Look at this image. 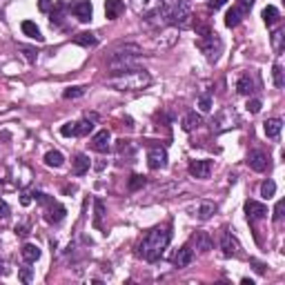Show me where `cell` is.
I'll use <instances>...</instances> for the list:
<instances>
[{"mask_svg": "<svg viewBox=\"0 0 285 285\" xmlns=\"http://www.w3.org/2000/svg\"><path fill=\"white\" fill-rule=\"evenodd\" d=\"M172 241V230L170 227H154L147 234L142 236V241L136 247V256H141L142 261H158L160 254L165 252V247L170 245Z\"/></svg>", "mask_w": 285, "mask_h": 285, "instance_id": "cell-1", "label": "cell"}, {"mask_svg": "<svg viewBox=\"0 0 285 285\" xmlns=\"http://www.w3.org/2000/svg\"><path fill=\"white\" fill-rule=\"evenodd\" d=\"M149 82H152V76H149V71L145 69H116L114 76L107 78V85L111 89H118V92H141V89L149 87Z\"/></svg>", "mask_w": 285, "mask_h": 285, "instance_id": "cell-2", "label": "cell"}, {"mask_svg": "<svg viewBox=\"0 0 285 285\" xmlns=\"http://www.w3.org/2000/svg\"><path fill=\"white\" fill-rule=\"evenodd\" d=\"M141 54H142V49L138 45H123V47H116V49L111 51L107 65H110L111 69H125V67L134 65V61H136Z\"/></svg>", "mask_w": 285, "mask_h": 285, "instance_id": "cell-3", "label": "cell"}, {"mask_svg": "<svg viewBox=\"0 0 285 285\" xmlns=\"http://www.w3.org/2000/svg\"><path fill=\"white\" fill-rule=\"evenodd\" d=\"M190 18H192V0H174L170 7V25L174 27H190Z\"/></svg>", "mask_w": 285, "mask_h": 285, "instance_id": "cell-4", "label": "cell"}, {"mask_svg": "<svg viewBox=\"0 0 285 285\" xmlns=\"http://www.w3.org/2000/svg\"><path fill=\"white\" fill-rule=\"evenodd\" d=\"M196 45H198V49L205 54V58H207L209 63H216L219 61V56L223 54V40H221V36L216 32H209L207 36H201Z\"/></svg>", "mask_w": 285, "mask_h": 285, "instance_id": "cell-5", "label": "cell"}, {"mask_svg": "<svg viewBox=\"0 0 285 285\" xmlns=\"http://www.w3.org/2000/svg\"><path fill=\"white\" fill-rule=\"evenodd\" d=\"M247 165H250V170H254V172H265L269 167L268 154L261 152V149H254V152L247 154Z\"/></svg>", "mask_w": 285, "mask_h": 285, "instance_id": "cell-6", "label": "cell"}, {"mask_svg": "<svg viewBox=\"0 0 285 285\" xmlns=\"http://www.w3.org/2000/svg\"><path fill=\"white\" fill-rule=\"evenodd\" d=\"M147 165L149 170H163L167 165V152L163 147H152L147 152Z\"/></svg>", "mask_w": 285, "mask_h": 285, "instance_id": "cell-7", "label": "cell"}, {"mask_svg": "<svg viewBox=\"0 0 285 285\" xmlns=\"http://www.w3.org/2000/svg\"><path fill=\"white\" fill-rule=\"evenodd\" d=\"M221 250H223L225 256H241V243L236 241L230 232H225L221 236Z\"/></svg>", "mask_w": 285, "mask_h": 285, "instance_id": "cell-8", "label": "cell"}, {"mask_svg": "<svg viewBox=\"0 0 285 285\" xmlns=\"http://www.w3.org/2000/svg\"><path fill=\"white\" fill-rule=\"evenodd\" d=\"M71 14L80 22H89L92 20V14H94L92 2H89V0H76V2L71 5Z\"/></svg>", "mask_w": 285, "mask_h": 285, "instance_id": "cell-9", "label": "cell"}, {"mask_svg": "<svg viewBox=\"0 0 285 285\" xmlns=\"http://www.w3.org/2000/svg\"><path fill=\"white\" fill-rule=\"evenodd\" d=\"M190 174L194 178H209V174H212V160H192L190 163Z\"/></svg>", "mask_w": 285, "mask_h": 285, "instance_id": "cell-10", "label": "cell"}, {"mask_svg": "<svg viewBox=\"0 0 285 285\" xmlns=\"http://www.w3.org/2000/svg\"><path fill=\"white\" fill-rule=\"evenodd\" d=\"M245 214L250 221H258V219H265L268 216V207L258 201H247L245 203Z\"/></svg>", "mask_w": 285, "mask_h": 285, "instance_id": "cell-11", "label": "cell"}, {"mask_svg": "<svg viewBox=\"0 0 285 285\" xmlns=\"http://www.w3.org/2000/svg\"><path fill=\"white\" fill-rule=\"evenodd\" d=\"M110 141H111V134L107 129H103V132H98L92 138V147L98 154H107L110 152Z\"/></svg>", "mask_w": 285, "mask_h": 285, "instance_id": "cell-12", "label": "cell"}, {"mask_svg": "<svg viewBox=\"0 0 285 285\" xmlns=\"http://www.w3.org/2000/svg\"><path fill=\"white\" fill-rule=\"evenodd\" d=\"M65 214H67V209L63 207L61 203H54V201H51L47 212H45V221H47V223H61V221L65 219Z\"/></svg>", "mask_w": 285, "mask_h": 285, "instance_id": "cell-13", "label": "cell"}, {"mask_svg": "<svg viewBox=\"0 0 285 285\" xmlns=\"http://www.w3.org/2000/svg\"><path fill=\"white\" fill-rule=\"evenodd\" d=\"M123 11H125V2L123 0H105V16H107V20L121 18Z\"/></svg>", "mask_w": 285, "mask_h": 285, "instance_id": "cell-14", "label": "cell"}, {"mask_svg": "<svg viewBox=\"0 0 285 285\" xmlns=\"http://www.w3.org/2000/svg\"><path fill=\"white\" fill-rule=\"evenodd\" d=\"M194 261V250L190 245H183L181 250H178V252H176V256H174V265L178 269L181 268H187V265L192 263Z\"/></svg>", "mask_w": 285, "mask_h": 285, "instance_id": "cell-15", "label": "cell"}, {"mask_svg": "<svg viewBox=\"0 0 285 285\" xmlns=\"http://www.w3.org/2000/svg\"><path fill=\"white\" fill-rule=\"evenodd\" d=\"M181 125H183V129H185V132H194V129H198V127L203 125V116L196 114V111H190V114L183 116Z\"/></svg>", "mask_w": 285, "mask_h": 285, "instance_id": "cell-16", "label": "cell"}, {"mask_svg": "<svg viewBox=\"0 0 285 285\" xmlns=\"http://www.w3.org/2000/svg\"><path fill=\"white\" fill-rule=\"evenodd\" d=\"M71 172L76 176H82L89 172V158L85 156V154H78L76 158H74V163H71Z\"/></svg>", "mask_w": 285, "mask_h": 285, "instance_id": "cell-17", "label": "cell"}, {"mask_svg": "<svg viewBox=\"0 0 285 285\" xmlns=\"http://www.w3.org/2000/svg\"><path fill=\"white\" fill-rule=\"evenodd\" d=\"M263 127H265V136L276 138L281 134V129H283V121L281 118H269V121L263 123Z\"/></svg>", "mask_w": 285, "mask_h": 285, "instance_id": "cell-18", "label": "cell"}, {"mask_svg": "<svg viewBox=\"0 0 285 285\" xmlns=\"http://www.w3.org/2000/svg\"><path fill=\"white\" fill-rule=\"evenodd\" d=\"M22 33H25V36H29V38H33V40H38V43H43V40H45V36L40 33L38 25H36V22H32V20L22 22Z\"/></svg>", "mask_w": 285, "mask_h": 285, "instance_id": "cell-19", "label": "cell"}, {"mask_svg": "<svg viewBox=\"0 0 285 285\" xmlns=\"http://www.w3.org/2000/svg\"><path fill=\"white\" fill-rule=\"evenodd\" d=\"M74 43L80 45V47H96V45H98V38H96L92 32H80L74 36Z\"/></svg>", "mask_w": 285, "mask_h": 285, "instance_id": "cell-20", "label": "cell"}, {"mask_svg": "<svg viewBox=\"0 0 285 285\" xmlns=\"http://www.w3.org/2000/svg\"><path fill=\"white\" fill-rule=\"evenodd\" d=\"M20 254H22V258H25L27 263H36V261L40 258V247H38V245H32V243H27V245H22Z\"/></svg>", "mask_w": 285, "mask_h": 285, "instance_id": "cell-21", "label": "cell"}, {"mask_svg": "<svg viewBox=\"0 0 285 285\" xmlns=\"http://www.w3.org/2000/svg\"><path fill=\"white\" fill-rule=\"evenodd\" d=\"M236 92L241 94V96H250V94L254 92V80L250 78V74L238 78V82H236Z\"/></svg>", "mask_w": 285, "mask_h": 285, "instance_id": "cell-22", "label": "cell"}, {"mask_svg": "<svg viewBox=\"0 0 285 285\" xmlns=\"http://www.w3.org/2000/svg\"><path fill=\"white\" fill-rule=\"evenodd\" d=\"M63 163H65V156L58 149H51V152L45 154V165H49V167H63Z\"/></svg>", "mask_w": 285, "mask_h": 285, "instance_id": "cell-23", "label": "cell"}, {"mask_svg": "<svg viewBox=\"0 0 285 285\" xmlns=\"http://www.w3.org/2000/svg\"><path fill=\"white\" fill-rule=\"evenodd\" d=\"M194 241H196V250H201V252H209L212 250V238H209L205 232H196V236H194Z\"/></svg>", "mask_w": 285, "mask_h": 285, "instance_id": "cell-24", "label": "cell"}, {"mask_svg": "<svg viewBox=\"0 0 285 285\" xmlns=\"http://www.w3.org/2000/svg\"><path fill=\"white\" fill-rule=\"evenodd\" d=\"M279 18H281V14H279V9L276 7H265L263 9V22L268 25V27H272V25H276L279 22Z\"/></svg>", "mask_w": 285, "mask_h": 285, "instance_id": "cell-25", "label": "cell"}, {"mask_svg": "<svg viewBox=\"0 0 285 285\" xmlns=\"http://www.w3.org/2000/svg\"><path fill=\"white\" fill-rule=\"evenodd\" d=\"M214 212H216V205H214V203H201V205H198V209H196V216L201 221H207Z\"/></svg>", "mask_w": 285, "mask_h": 285, "instance_id": "cell-26", "label": "cell"}, {"mask_svg": "<svg viewBox=\"0 0 285 285\" xmlns=\"http://www.w3.org/2000/svg\"><path fill=\"white\" fill-rule=\"evenodd\" d=\"M241 20H243V16H241V14H238V11L234 9V7H232V9L227 11V16H225V25H227L230 29H232V27H236V25H238Z\"/></svg>", "mask_w": 285, "mask_h": 285, "instance_id": "cell-27", "label": "cell"}, {"mask_svg": "<svg viewBox=\"0 0 285 285\" xmlns=\"http://www.w3.org/2000/svg\"><path fill=\"white\" fill-rule=\"evenodd\" d=\"M145 183H147V178L141 174H134L132 178H129V183H127V187H129V192H136V190H141V187H145Z\"/></svg>", "mask_w": 285, "mask_h": 285, "instance_id": "cell-28", "label": "cell"}, {"mask_svg": "<svg viewBox=\"0 0 285 285\" xmlns=\"http://www.w3.org/2000/svg\"><path fill=\"white\" fill-rule=\"evenodd\" d=\"M92 129H94V121H89V118L76 123V136H87Z\"/></svg>", "mask_w": 285, "mask_h": 285, "instance_id": "cell-29", "label": "cell"}, {"mask_svg": "<svg viewBox=\"0 0 285 285\" xmlns=\"http://www.w3.org/2000/svg\"><path fill=\"white\" fill-rule=\"evenodd\" d=\"M254 7V0H236V5H234V9L241 14V16H247L250 14V9Z\"/></svg>", "mask_w": 285, "mask_h": 285, "instance_id": "cell-30", "label": "cell"}, {"mask_svg": "<svg viewBox=\"0 0 285 285\" xmlns=\"http://www.w3.org/2000/svg\"><path fill=\"white\" fill-rule=\"evenodd\" d=\"M276 194V183L274 181H265L263 185H261V196L263 198H272Z\"/></svg>", "mask_w": 285, "mask_h": 285, "instance_id": "cell-31", "label": "cell"}, {"mask_svg": "<svg viewBox=\"0 0 285 285\" xmlns=\"http://www.w3.org/2000/svg\"><path fill=\"white\" fill-rule=\"evenodd\" d=\"M198 107H201V111H209V110H212V94H209V92L201 94V98H198Z\"/></svg>", "mask_w": 285, "mask_h": 285, "instance_id": "cell-32", "label": "cell"}, {"mask_svg": "<svg viewBox=\"0 0 285 285\" xmlns=\"http://www.w3.org/2000/svg\"><path fill=\"white\" fill-rule=\"evenodd\" d=\"M272 76H274V85H276V87H283V85H285V80H283V67L274 65V69H272Z\"/></svg>", "mask_w": 285, "mask_h": 285, "instance_id": "cell-33", "label": "cell"}, {"mask_svg": "<svg viewBox=\"0 0 285 285\" xmlns=\"http://www.w3.org/2000/svg\"><path fill=\"white\" fill-rule=\"evenodd\" d=\"M18 279H20L22 283H32L33 269H32V268H20V269H18Z\"/></svg>", "mask_w": 285, "mask_h": 285, "instance_id": "cell-34", "label": "cell"}, {"mask_svg": "<svg viewBox=\"0 0 285 285\" xmlns=\"http://www.w3.org/2000/svg\"><path fill=\"white\" fill-rule=\"evenodd\" d=\"M272 45H274V49L279 51V54L283 51V32H281V29L272 33Z\"/></svg>", "mask_w": 285, "mask_h": 285, "instance_id": "cell-35", "label": "cell"}, {"mask_svg": "<svg viewBox=\"0 0 285 285\" xmlns=\"http://www.w3.org/2000/svg\"><path fill=\"white\" fill-rule=\"evenodd\" d=\"M82 94H85V87H69V89H65V98H80Z\"/></svg>", "mask_w": 285, "mask_h": 285, "instance_id": "cell-36", "label": "cell"}, {"mask_svg": "<svg viewBox=\"0 0 285 285\" xmlns=\"http://www.w3.org/2000/svg\"><path fill=\"white\" fill-rule=\"evenodd\" d=\"M118 154H127V156H132V154H134V145L129 141H121V142H118Z\"/></svg>", "mask_w": 285, "mask_h": 285, "instance_id": "cell-37", "label": "cell"}, {"mask_svg": "<svg viewBox=\"0 0 285 285\" xmlns=\"http://www.w3.org/2000/svg\"><path fill=\"white\" fill-rule=\"evenodd\" d=\"M245 107H247V111H250V114H258L263 105H261V100H258V98H254V100H247Z\"/></svg>", "mask_w": 285, "mask_h": 285, "instance_id": "cell-38", "label": "cell"}, {"mask_svg": "<svg viewBox=\"0 0 285 285\" xmlns=\"http://www.w3.org/2000/svg\"><path fill=\"white\" fill-rule=\"evenodd\" d=\"M63 136H76V123H67V125L61 127Z\"/></svg>", "mask_w": 285, "mask_h": 285, "instance_id": "cell-39", "label": "cell"}, {"mask_svg": "<svg viewBox=\"0 0 285 285\" xmlns=\"http://www.w3.org/2000/svg\"><path fill=\"white\" fill-rule=\"evenodd\" d=\"M38 9L43 11V14H49V11H54V0H38Z\"/></svg>", "mask_w": 285, "mask_h": 285, "instance_id": "cell-40", "label": "cell"}, {"mask_svg": "<svg viewBox=\"0 0 285 285\" xmlns=\"http://www.w3.org/2000/svg\"><path fill=\"white\" fill-rule=\"evenodd\" d=\"M94 205H96V225H100V219H103V214H105V205H103V201H94Z\"/></svg>", "mask_w": 285, "mask_h": 285, "instance_id": "cell-41", "label": "cell"}, {"mask_svg": "<svg viewBox=\"0 0 285 285\" xmlns=\"http://www.w3.org/2000/svg\"><path fill=\"white\" fill-rule=\"evenodd\" d=\"M32 196H33V201H36V203H43V205H49L51 203V198L47 196V194H43V192H33Z\"/></svg>", "mask_w": 285, "mask_h": 285, "instance_id": "cell-42", "label": "cell"}, {"mask_svg": "<svg viewBox=\"0 0 285 285\" xmlns=\"http://www.w3.org/2000/svg\"><path fill=\"white\" fill-rule=\"evenodd\" d=\"M22 54H25V58H27L29 63H36V58H38V54H36V49H32V47H20Z\"/></svg>", "mask_w": 285, "mask_h": 285, "instance_id": "cell-43", "label": "cell"}, {"mask_svg": "<svg viewBox=\"0 0 285 285\" xmlns=\"http://www.w3.org/2000/svg\"><path fill=\"white\" fill-rule=\"evenodd\" d=\"M7 216H9V205L0 198V219H7Z\"/></svg>", "mask_w": 285, "mask_h": 285, "instance_id": "cell-44", "label": "cell"}, {"mask_svg": "<svg viewBox=\"0 0 285 285\" xmlns=\"http://www.w3.org/2000/svg\"><path fill=\"white\" fill-rule=\"evenodd\" d=\"M16 234L20 236V238H25V236L29 234V225H16Z\"/></svg>", "mask_w": 285, "mask_h": 285, "instance_id": "cell-45", "label": "cell"}, {"mask_svg": "<svg viewBox=\"0 0 285 285\" xmlns=\"http://www.w3.org/2000/svg\"><path fill=\"white\" fill-rule=\"evenodd\" d=\"M281 216H283V201H279L274 207V221H281Z\"/></svg>", "mask_w": 285, "mask_h": 285, "instance_id": "cell-46", "label": "cell"}, {"mask_svg": "<svg viewBox=\"0 0 285 285\" xmlns=\"http://www.w3.org/2000/svg\"><path fill=\"white\" fill-rule=\"evenodd\" d=\"M225 2H227V0H209V9L216 11V9H221V7H223Z\"/></svg>", "mask_w": 285, "mask_h": 285, "instance_id": "cell-47", "label": "cell"}, {"mask_svg": "<svg viewBox=\"0 0 285 285\" xmlns=\"http://www.w3.org/2000/svg\"><path fill=\"white\" fill-rule=\"evenodd\" d=\"M32 203V194H27V192H22L20 194V205H25V207H27V205Z\"/></svg>", "mask_w": 285, "mask_h": 285, "instance_id": "cell-48", "label": "cell"}, {"mask_svg": "<svg viewBox=\"0 0 285 285\" xmlns=\"http://www.w3.org/2000/svg\"><path fill=\"white\" fill-rule=\"evenodd\" d=\"M252 265H254V269H256L258 274H263V272H265V268H263L261 263H258V261H252Z\"/></svg>", "mask_w": 285, "mask_h": 285, "instance_id": "cell-49", "label": "cell"}, {"mask_svg": "<svg viewBox=\"0 0 285 285\" xmlns=\"http://www.w3.org/2000/svg\"><path fill=\"white\" fill-rule=\"evenodd\" d=\"M5 274V261H2V258H0V276Z\"/></svg>", "mask_w": 285, "mask_h": 285, "instance_id": "cell-50", "label": "cell"}, {"mask_svg": "<svg viewBox=\"0 0 285 285\" xmlns=\"http://www.w3.org/2000/svg\"><path fill=\"white\" fill-rule=\"evenodd\" d=\"M241 283H243V285H254V281H252V279H243Z\"/></svg>", "mask_w": 285, "mask_h": 285, "instance_id": "cell-51", "label": "cell"}]
</instances>
